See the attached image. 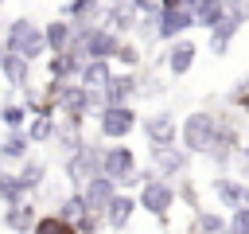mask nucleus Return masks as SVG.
<instances>
[{"label":"nucleus","mask_w":249,"mask_h":234,"mask_svg":"<svg viewBox=\"0 0 249 234\" xmlns=\"http://www.w3.org/2000/svg\"><path fill=\"white\" fill-rule=\"evenodd\" d=\"M62 176L70 183V191H82L93 176H101V140H86L74 152L62 156Z\"/></svg>","instance_id":"nucleus-5"},{"label":"nucleus","mask_w":249,"mask_h":234,"mask_svg":"<svg viewBox=\"0 0 249 234\" xmlns=\"http://www.w3.org/2000/svg\"><path fill=\"white\" fill-rule=\"evenodd\" d=\"M191 152L183 148V144H167V148H148V164L163 176V179H183V176H191Z\"/></svg>","instance_id":"nucleus-11"},{"label":"nucleus","mask_w":249,"mask_h":234,"mask_svg":"<svg viewBox=\"0 0 249 234\" xmlns=\"http://www.w3.org/2000/svg\"><path fill=\"white\" fill-rule=\"evenodd\" d=\"M226 222H230V214L202 207V211H195V222H191V226H195L198 234H226Z\"/></svg>","instance_id":"nucleus-32"},{"label":"nucleus","mask_w":249,"mask_h":234,"mask_svg":"<svg viewBox=\"0 0 249 234\" xmlns=\"http://www.w3.org/2000/svg\"><path fill=\"white\" fill-rule=\"evenodd\" d=\"M62 218H70V222H78L82 214H89V207H86V195L82 191H66L62 199H58V207H54Z\"/></svg>","instance_id":"nucleus-33"},{"label":"nucleus","mask_w":249,"mask_h":234,"mask_svg":"<svg viewBox=\"0 0 249 234\" xmlns=\"http://www.w3.org/2000/svg\"><path fill=\"white\" fill-rule=\"evenodd\" d=\"M198 55H202V47H198L191 35H183V39L163 43V51H160V66H163L167 78H187V74L195 70Z\"/></svg>","instance_id":"nucleus-8"},{"label":"nucleus","mask_w":249,"mask_h":234,"mask_svg":"<svg viewBox=\"0 0 249 234\" xmlns=\"http://www.w3.org/2000/svg\"><path fill=\"white\" fill-rule=\"evenodd\" d=\"M187 8L195 12V20H198L202 31H214V27L226 20V12H230L222 0H187Z\"/></svg>","instance_id":"nucleus-25"},{"label":"nucleus","mask_w":249,"mask_h":234,"mask_svg":"<svg viewBox=\"0 0 249 234\" xmlns=\"http://www.w3.org/2000/svg\"><path fill=\"white\" fill-rule=\"evenodd\" d=\"M101 176H109L117 183V191H140V156L128 140L105 144L101 140Z\"/></svg>","instance_id":"nucleus-2"},{"label":"nucleus","mask_w":249,"mask_h":234,"mask_svg":"<svg viewBox=\"0 0 249 234\" xmlns=\"http://www.w3.org/2000/svg\"><path fill=\"white\" fill-rule=\"evenodd\" d=\"M230 105H233V109H241V113L249 117V90H245V94H230Z\"/></svg>","instance_id":"nucleus-38"},{"label":"nucleus","mask_w":249,"mask_h":234,"mask_svg":"<svg viewBox=\"0 0 249 234\" xmlns=\"http://www.w3.org/2000/svg\"><path fill=\"white\" fill-rule=\"evenodd\" d=\"M16 172H19V179H23V187H27V195H31V199H35V195L47 187V160L27 156V160H23Z\"/></svg>","instance_id":"nucleus-26"},{"label":"nucleus","mask_w":249,"mask_h":234,"mask_svg":"<svg viewBox=\"0 0 249 234\" xmlns=\"http://www.w3.org/2000/svg\"><path fill=\"white\" fill-rule=\"evenodd\" d=\"M226 234H249V207H237V211H230Z\"/></svg>","instance_id":"nucleus-35"},{"label":"nucleus","mask_w":249,"mask_h":234,"mask_svg":"<svg viewBox=\"0 0 249 234\" xmlns=\"http://www.w3.org/2000/svg\"><path fill=\"white\" fill-rule=\"evenodd\" d=\"M241 160H245V168H249V140H245V148H241Z\"/></svg>","instance_id":"nucleus-41"},{"label":"nucleus","mask_w":249,"mask_h":234,"mask_svg":"<svg viewBox=\"0 0 249 234\" xmlns=\"http://www.w3.org/2000/svg\"><path fill=\"white\" fill-rule=\"evenodd\" d=\"M82 195H86V207H89V214H101V218H105V207L113 203V195H117V183H113L109 176H93V179L82 187Z\"/></svg>","instance_id":"nucleus-19"},{"label":"nucleus","mask_w":249,"mask_h":234,"mask_svg":"<svg viewBox=\"0 0 249 234\" xmlns=\"http://www.w3.org/2000/svg\"><path fill=\"white\" fill-rule=\"evenodd\" d=\"M105 105H136L140 101V70H117L101 90Z\"/></svg>","instance_id":"nucleus-15"},{"label":"nucleus","mask_w":249,"mask_h":234,"mask_svg":"<svg viewBox=\"0 0 249 234\" xmlns=\"http://www.w3.org/2000/svg\"><path fill=\"white\" fill-rule=\"evenodd\" d=\"M160 94H163V82L156 74H144L140 70V98H160Z\"/></svg>","instance_id":"nucleus-36"},{"label":"nucleus","mask_w":249,"mask_h":234,"mask_svg":"<svg viewBox=\"0 0 249 234\" xmlns=\"http://www.w3.org/2000/svg\"><path fill=\"white\" fill-rule=\"evenodd\" d=\"M101 23H105L109 31H117L121 39H132V35H136V23H140V8H132V4H124V0H105Z\"/></svg>","instance_id":"nucleus-16"},{"label":"nucleus","mask_w":249,"mask_h":234,"mask_svg":"<svg viewBox=\"0 0 249 234\" xmlns=\"http://www.w3.org/2000/svg\"><path fill=\"white\" fill-rule=\"evenodd\" d=\"M0 234H4V230H0Z\"/></svg>","instance_id":"nucleus-48"},{"label":"nucleus","mask_w":249,"mask_h":234,"mask_svg":"<svg viewBox=\"0 0 249 234\" xmlns=\"http://www.w3.org/2000/svg\"><path fill=\"white\" fill-rule=\"evenodd\" d=\"M23 133L31 136L35 148H47V144H54V136H58V117H31Z\"/></svg>","instance_id":"nucleus-29"},{"label":"nucleus","mask_w":249,"mask_h":234,"mask_svg":"<svg viewBox=\"0 0 249 234\" xmlns=\"http://www.w3.org/2000/svg\"><path fill=\"white\" fill-rule=\"evenodd\" d=\"M160 8L167 12V8H187V0H160Z\"/></svg>","instance_id":"nucleus-39"},{"label":"nucleus","mask_w":249,"mask_h":234,"mask_svg":"<svg viewBox=\"0 0 249 234\" xmlns=\"http://www.w3.org/2000/svg\"><path fill=\"white\" fill-rule=\"evenodd\" d=\"M27 121H31V109H27L19 98H8V101H0V125H4V133L27 129Z\"/></svg>","instance_id":"nucleus-27"},{"label":"nucleus","mask_w":249,"mask_h":234,"mask_svg":"<svg viewBox=\"0 0 249 234\" xmlns=\"http://www.w3.org/2000/svg\"><path fill=\"white\" fill-rule=\"evenodd\" d=\"M0 78H4L8 94H12V98H19L27 86H35V82H31V78H35V62H31V58H23V55L4 51V58H0Z\"/></svg>","instance_id":"nucleus-13"},{"label":"nucleus","mask_w":249,"mask_h":234,"mask_svg":"<svg viewBox=\"0 0 249 234\" xmlns=\"http://www.w3.org/2000/svg\"><path fill=\"white\" fill-rule=\"evenodd\" d=\"M113 66H117V70H144V43L121 39V51H117Z\"/></svg>","instance_id":"nucleus-30"},{"label":"nucleus","mask_w":249,"mask_h":234,"mask_svg":"<svg viewBox=\"0 0 249 234\" xmlns=\"http://www.w3.org/2000/svg\"><path fill=\"white\" fill-rule=\"evenodd\" d=\"M237 31H241V23H237V20H233V16L226 12V20H222V23L214 27V31H206V51L222 58V55H226V51L233 47V39H237Z\"/></svg>","instance_id":"nucleus-22"},{"label":"nucleus","mask_w":249,"mask_h":234,"mask_svg":"<svg viewBox=\"0 0 249 234\" xmlns=\"http://www.w3.org/2000/svg\"><path fill=\"white\" fill-rule=\"evenodd\" d=\"M23 199H31V195H27L23 179H19V172H16V168H4V172H0V207L23 203Z\"/></svg>","instance_id":"nucleus-28"},{"label":"nucleus","mask_w":249,"mask_h":234,"mask_svg":"<svg viewBox=\"0 0 249 234\" xmlns=\"http://www.w3.org/2000/svg\"><path fill=\"white\" fill-rule=\"evenodd\" d=\"M187 234H198V230H195V226H191V230H187Z\"/></svg>","instance_id":"nucleus-45"},{"label":"nucleus","mask_w":249,"mask_h":234,"mask_svg":"<svg viewBox=\"0 0 249 234\" xmlns=\"http://www.w3.org/2000/svg\"><path fill=\"white\" fill-rule=\"evenodd\" d=\"M0 8H4V0H0Z\"/></svg>","instance_id":"nucleus-46"},{"label":"nucleus","mask_w":249,"mask_h":234,"mask_svg":"<svg viewBox=\"0 0 249 234\" xmlns=\"http://www.w3.org/2000/svg\"><path fill=\"white\" fill-rule=\"evenodd\" d=\"M124 4H132V8H140V12H144V8H152L156 0H124Z\"/></svg>","instance_id":"nucleus-40"},{"label":"nucleus","mask_w":249,"mask_h":234,"mask_svg":"<svg viewBox=\"0 0 249 234\" xmlns=\"http://www.w3.org/2000/svg\"><path fill=\"white\" fill-rule=\"evenodd\" d=\"M74 39L82 43L86 58H109L113 62L121 51V35L109 31L105 23H74Z\"/></svg>","instance_id":"nucleus-7"},{"label":"nucleus","mask_w":249,"mask_h":234,"mask_svg":"<svg viewBox=\"0 0 249 234\" xmlns=\"http://www.w3.org/2000/svg\"><path fill=\"white\" fill-rule=\"evenodd\" d=\"M31 136L23 133V129H16V133H4V140H0V160L8 164V168H19L27 156H31Z\"/></svg>","instance_id":"nucleus-20"},{"label":"nucleus","mask_w":249,"mask_h":234,"mask_svg":"<svg viewBox=\"0 0 249 234\" xmlns=\"http://www.w3.org/2000/svg\"><path fill=\"white\" fill-rule=\"evenodd\" d=\"M222 4H226V8H233V4H241V0H222Z\"/></svg>","instance_id":"nucleus-42"},{"label":"nucleus","mask_w":249,"mask_h":234,"mask_svg":"<svg viewBox=\"0 0 249 234\" xmlns=\"http://www.w3.org/2000/svg\"><path fill=\"white\" fill-rule=\"evenodd\" d=\"M218 121H222V113H214V109H191V113H183L179 117V144L191 156L206 160V152L214 144V133H218Z\"/></svg>","instance_id":"nucleus-4"},{"label":"nucleus","mask_w":249,"mask_h":234,"mask_svg":"<svg viewBox=\"0 0 249 234\" xmlns=\"http://www.w3.org/2000/svg\"><path fill=\"white\" fill-rule=\"evenodd\" d=\"M113 74H117V66H113L109 58H89V62L82 66V74H78V82H82L86 90H105Z\"/></svg>","instance_id":"nucleus-24"},{"label":"nucleus","mask_w":249,"mask_h":234,"mask_svg":"<svg viewBox=\"0 0 249 234\" xmlns=\"http://www.w3.org/2000/svg\"><path fill=\"white\" fill-rule=\"evenodd\" d=\"M4 23H8V20H4V16H0V35H4Z\"/></svg>","instance_id":"nucleus-44"},{"label":"nucleus","mask_w":249,"mask_h":234,"mask_svg":"<svg viewBox=\"0 0 249 234\" xmlns=\"http://www.w3.org/2000/svg\"><path fill=\"white\" fill-rule=\"evenodd\" d=\"M39 207H35V199H23V203H12V207H4L0 211V230L4 234H31V226L39 222Z\"/></svg>","instance_id":"nucleus-17"},{"label":"nucleus","mask_w":249,"mask_h":234,"mask_svg":"<svg viewBox=\"0 0 249 234\" xmlns=\"http://www.w3.org/2000/svg\"><path fill=\"white\" fill-rule=\"evenodd\" d=\"M43 35H47V55H62L74 43V23L66 16H54V20L43 23Z\"/></svg>","instance_id":"nucleus-21"},{"label":"nucleus","mask_w":249,"mask_h":234,"mask_svg":"<svg viewBox=\"0 0 249 234\" xmlns=\"http://www.w3.org/2000/svg\"><path fill=\"white\" fill-rule=\"evenodd\" d=\"M93 121H97V140L117 144V140H128L140 129V109L136 105H105Z\"/></svg>","instance_id":"nucleus-6"},{"label":"nucleus","mask_w":249,"mask_h":234,"mask_svg":"<svg viewBox=\"0 0 249 234\" xmlns=\"http://www.w3.org/2000/svg\"><path fill=\"white\" fill-rule=\"evenodd\" d=\"M105 0H66L58 16H66L70 23H101Z\"/></svg>","instance_id":"nucleus-23"},{"label":"nucleus","mask_w":249,"mask_h":234,"mask_svg":"<svg viewBox=\"0 0 249 234\" xmlns=\"http://www.w3.org/2000/svg\"><path fill=\"white\" fill-rule=\"evenodd\" d=\"M0 39H4V47H8L12 55H23V58H31V62L47 58V35H43V23H35L31 16H16V20H8Z\"/></svg>","instance_id":"nucleus-3"},{"label":"nucleus","mask_w":249,"mask_h":234,"mask_svg":"<svg viewBox=\"0 0 249 234\" xmlns=\"http://www.w3.org/2000/svg\"><path fill=\"white\" fill-rule=\"evenodd\" d=\"M140 136L148 140V148L179 144V117H175L171 109H156V113L140 117Z\"/></svg>","instance_id":"nucleus-10"},{"label":"nucleus","mask_w":249,"mask_h":234,"mask_svg":"<svg viewBox=\"0 0 249 234\" xmlns=\"http://www.w3.org/2000/svg\"><path fill=\"white\" fill-rule=\"evenodd\" d=\"M241 148H245V140H241L237 125H233L230 117H222V121H218V133H214V144H210V152H206V160H210L218 172H226V168L241 156Z\"/></svg>","instance_id":"nucleus-9"},{"label":"nucleus","mask_w":249,"mask_h":234,"mask_svg":"<svg viewBox=\"0 0 249 234\" xmlns=\"http://www.w3.org/2000/svg\"><path fill=\"white\" fill-rule=\"evenodd\" d=\"M198 27V20H195V12L191 8H160V27H156V43L163 47V43H171V39H183V35H191Z\"/></svg>","instance_id":"nucleus-14"},{"label":"nucleus","mask_w":249,"mask_h":234,"mask_svg":"<svg viewBox=\"0 0 249 234\" xmlns=\"http://www.w3.org/2000/svg\"><path fill=\"white\" fill-rule=\"evenodd\" d=\"M210 195L218 199L222 211H237V207H249V179L241 176H230V172H218L210 179Z\"/></svg>","instance_id":"nucleus-12"},{"label":"nucleus","mask_w":249,"mask_h":234,"mask_svg":"<svg viewBox=\"0 0 249 234\" xmlns=\"http://www.w3.org/2000/svg\"><path fill=\"white\" fill-rule=\"evenodd\" d=\"M74 226H78V234H101L105 230V218L101 214H82Z\"/></svg>","instance_id":"nucleus-37"},{"label":"nucleus","mask_w":249,"mask_h":234,"mask_svg":"<svg viewBox=\"0 0 249 234\" xmlns=\"http://www.w3.org/2000/svg\"><path fill=\"white\" fill-rule=\"evenodd\" d=\"M4 51H8V47H4V39H0V58H4Z\"/></svg>","instance_id":"nucleus-43"},{"label":"nucleus","mask_w":249,"mask_h":234,"mask_svg":"<svg viewBox=\"0 0 249 234\" xmlns=\"http://www.w3.org/2000/svg\"><path fill=\"white\" fill-rule=\"evenodd\" d=\"M140 191H136V203H140V211L144 214H152L160 226H171V211H175V203H179V195H175V183L171 179H163L152 164L148 168H140Z\"/></svg>","instance_id":"nucleus-1"},{"label":"nucleus","mask_w":249,"mask_h":234,"mask_svg":"<svg viewBox=\"0 0 249 234\" xmlns=\"http://www.w3.org/2000/svg\"><path fill=\"white\" fill-rule=\"evenodd\" d=\"M31 234H78V226H74L70 218H62L58 211H43L39 222L31 226Z\"/></svg>","instance_id":"nucleus-31"},{"label":"nucleus","mask_w":249,"mask_h":234,"mask_svg":"<svg viewBox=\"0 0 249 234\" xmlns=\"http://www.w3.org/2000/svg\"><path fill=\"white\" fill-rule=\"evenodd\" d=\"M245 179H249V176H245Z\"/></svg>","instance_id":"nucleus-47"},{"label":"nucleus","mask_w":249,"mask_h":234,"mask_svg":"<svg viewBox=\"0 0 249 234\" xmlns=\"http://www.w3.org/2000/svg\"><path fill=\"white\" fill-rule=\"evenodd\" d=\"M175 195H179V203H187V207H191V214H195V211H202V199H198V183H195L191 176L175 179Z\"/></svg>","instance_id":"nucleus-34"},{"label":"nucleus","mask_w":249,"mask_h":234,"mask_svg":"<svg viewBox=\"0 0 249 234\" xmlns=\"http://www.w3.org/2000/svg\"><path fill=\"white\" fill-rule=\"evenodd\" d=\"M140 211V203H136V191H117L113 195V203L105 207V230L109 234H121L128 222H132V214Z\"/></svg>","instance_id":"nucleus-18"}]
</instances>
